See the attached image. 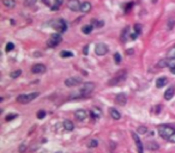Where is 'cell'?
Listing matches in <instances>:
<instances>
[{
	"label": "cell",
	"instance_id": "obj_1",
	"mask_svg": "<svg viewBox=\"0 0 175 153\" xmlns=\"http://www.w3.org/2000/svg\"><path fill=\"white\" fill-rule=\"evenodd\" d=\"M126 75H127V71H126V69H120V71H118V72L114 74V77L108 81V85H109V86H114V85L120 84L121 81H124L126 79Z\"/></svg>",
	"mask_w": 175,
	"mask_h": 153
},
{
	"label": "cell",
	"instance_id": "obj_2",
	"mask_svg": "<svg viewBox=\"0 0 175 153\" xmlns=\"http://www.w3.org/2000/svg\"><path fill=\"white\" fill-rule=\"evenodd\" d=\"M157 130H158V134L161 135V137L166 139V140H168L169 137L175 133V128H173V127H170V126H167V125L158 126Z\"/></svg>",
	"mask_w": 175,
	"mask_h": 153
},
{
	"label": "cell",
	"instance_id": "obj_3",
	"mask_svg": "<svg viewBox=\"0 0 175 153\" xmlns=\"http://www.w3.org/2000/svg\"><path fill=\"white\" fill-rule=\"evenodd\" d=\"M37 96H38V92H31V93H29V94H19L17 97V102L22 104H28L31 100H34Z\"/></svg>",
	"mask_w": 175,
	"mask_h": 153
},
{
	"label": "cell",
	"instance_id": "obj_4",
	"mask_svg": "<svg viewBox=\"0 0 175 153\" xmlns=\"http://www.w3.org/2000/svg\"><path fill=\"white\" fill-rule=\"evenodd\" d=\"M63 41V37L59 34H52L50 37L47 41V46L49 48H55L58 44H60V42Z\"/></svg>",
	"mask_w": 175,
	"mask_h": 153
},
{
	"label": "cell",
	"instance_id": "obj_5",
	"mask_svg": "<svg viewBox=\"0 0 175 153\" xmlns=\"http://www.w3.org/2000/svg\"><path fill=\"white\" fill-rule=\"evenodd\" d=\"M94 90H95V83L88 81V83H85V84L82 86L79 92H80V94H83V96H88V94H90Z\"/></svg>",
	"mask_w": 175,
	"mask_h": 153
},
{
	"label": "cell",
	"instance_id": "obj_6",
	"mask_svg": "<svg viewBox=\"0 0 175 153\" xmlns=\"http://www.w3.org/2000/svg\"><path fill=\"white\" fill-rule=\"evenodd\" d=\"M52 25H53V28L56 29L59 32H64V31H66V29H67V24H66V22L64 19H58V20H55L54 23H52Z\"/></svg>",
	"mask_w": 175,
	"mask_h": 153
},
{
	"label": "cell",
	"instance_id": "obj_7",
	"mask_svg": "<svg viewBox=\"0 0 175 153\" xmlns=\"http://www.w3.org/2000/svg\"><path fill=\"white\" fill-rule=\"evenodd\" d=\"M108 46L104 43H97L96 46H95V53L97 54V55H100V56H102V55H106L107 53H108Z\"/></svg>",
	"mask_w": 175,
	"mask_h": 153
},
{
	"label": "cell",
	"instance_id": "obj_8",
	"mask_svg": "<svg viewBox=\"0 0 175 153\" xmlns=\"http://www.w3.org/2000/svg\"><path fill=\"white\" fill-rule=\"evenodd\" d=\"M82 83V78L80 77H70L65 80V85L69 86V88H72V86H76Z\"/></svg>",
	"mask_w": 175,
	"mask_h": 153
},
{
	"label": "cell",
	"instance_id": "obj_9",
	"mask_svg": "<svg viewBox=\"0 0 175 153\" xmlns=\"http://www.w3.org/2000/svg\"><path fill=\"white\" fill-rule=\"evenodd\" d=\"M80 5L82 4L79 3V0H69V3H67V7L75 12L80 11Z\"/></svg>",
	"mask_w": 175,
	"mask_h": 153
},
{
	"label": "cell",
	"instance_id": "obj_10",
	"mask_svg": "<svg viewBox=\"0 0 175 153\" xmlns=\"http://www.w3.org/2000/svg\"><path fill=\"white\" fill-rule=\"evenodd\" d=\"M31 72L34 74H42V73L46 72V66L42 65V63H37V65H34L31 67Z\"/></svg>",
	"mask_w": 175,
	"mask_h": 153
},
{
	"label": "cell",
	"instance_id": "obj_11",
	"mask_svg": "<svg viewBox=\"0 0 175 153\" xmlns=\"http://www.w3.org/2000/svg\"><path fill=\"white\" fill-rule=\"evenodd\" d=\"M132 137H133V140H134L136 145H137L138 153H144V150H143V144H142L140 139H139V135H138V134H136V133H132Z\"/></svg>",
	"mask_w": 175,
	"mask_h": 153
},
{
	"label": "cell",
	"instance_id": "obj_12",
	"mask_svg": "<svg viewBox=\"0 0 175 153\" xmlns=\"http://www.w3.org/2000/svg\"><path fill=\"white\" fill-rule=\"evenodd\" d=\"M115 103L118 105H125L127 103V96L125 93H119L115 97Z\"/></svg>",
	"mask_w": 175,
	"mask_h": 153
},
{
	"label": "cell",
	"instance_id": "obj_13",
	"mask_svg": "<svg viewBox=\"0 0 175 153\" xmlns=\"http://www.w3.org/2000/svg\"><path fill=\"white\" fill-rule=\"evenodd\" d=\"M86 116H88V113L84 109H79L75 113V117L77 121H84V120L86 119Z\"/></svg>",
	"mask_w": 175,
	"mask_h": 153
},
{
	"label": "cell",
	"instance_id": "obj_14",
	"mask_svg": "<svg viewBox=\"0 0 175 153\" xmlns=\"http://www.w3.org/2000/svg\"><path fill=\"white\" fill-rule=\"evenodd\" d=\"M91 9H92V6H91V4L89 3V1H84V3H82L80 11L83 13H89L91 11Z\"/></svg>",
	"mask_w": 175,
	"mask_h": 153
},
{
	"label": "cell",
	"instance_id": "obj_15",
	"mask_svg": "<svg viewBox=\"0 0 175 153\" xmlns=\"http://www.w3.org/2000/svg\"><path fill=\"white\" fill-rule=\"evenodd\" d=\"M175 94V88L172 86V88H169L168 90L164 92V99L166 100H170L173 98V96Z\"/></svg>",
	"mask_w": 175,
	"mask_h": 153
},
{
	"label": "cell",
	"instance_id": "obj_16",
	"mask_svg": "<svg viewBox=\"0 0 175 153\" xmlns=\"http://www.w3.org/2000/svg\"><path fill=\"white\" fill-rule=\"evenodd\" d=\"M167 84H168V79H167L166 77H161V78H158L156 80V86L158 89L163 88V86H166Z\"/></svg>",
	"mask_w": 175,
	"mask_h": 153
},
{
	"label": "cell",
	"instance_id": "obj_17",
	"mask_svg": "<svg viewBox=\"0 0 175 153\" xmlns=\"http://www.w3.org/2000/svg\"><path fill=\"white\" fill-rule=\"evenodd\" d=\"M64 128H65V130L71 132L75 129V125H73V122L70 121V120H65V121H64Z\"/></svg>",
	"mask_w": 175,
	"mask_h": 153
},
{
	"label": "cell",
	"instance_id": "obj_18",
	"mask_svg": "<svg viewBox=\"0 0 175 153\" xmlns=\"http://www.w3.org/2000/svg\"><path fill=\"white\" fill-rule=\"evenodd\" d=\"M109 114H110V116H112L114 120H120V119H121V114H120L119 111L115 109V108H110V109H109Z\"/></svg>",
	"mask_w": 175,
	"mask_h": 153
},
{
	"label": "cell",
	"instance_id": "obj_19",
	"mask_svg": "<svg viewBox=\"0 0 175 153\" xmlns=\"http://www.w3.org/2000/svg\"><path fill=\"white\" fill-rule=\"evenodd\" d=\"M90 114H91V116H92L94 119H98V117H101V115H102V111H101L98 108H92Z\"/></svg>",
	"mask_w": 175,
	"mask_h": 153
},
{
	"label": "cell",
	"instance_id": "obj_20",
	"mask_svg": "<svg viewBox=\"0 0 175 153\" xmlns=\"http://www.w3.org/2000/svg\"><path fill=\"white\" fill-rule=\"evenodd\" d=\"M3 4H4V6H6L7 9H13V7L16 6L15 0H3Z\"/></svg>",
	"mask_w": 175,
	"mask_h": 153
},
{
	"label": "cell",
	"instance_id": "obj_21",
	"mask_svg": "<svg viewBox=\"0 0 175 153\" xmlns=\"http://www.w3.org/2000/svg\"><path fill=\"white\" fill-rule=\"evenodd\" d=\"M64 0H54V4L52 5V11H56V10H59L60 6L63 5Z\"/></svg>",
	"mask_w": 175,
	"mask_h": 153
},
{
	"label": "cell",
	"instance_id": "obj_22",
	"mask_svg": "<svg viewBox=\"0 0 175 153\" xmlns=\"http://www.w3.org/2000/svg\"><path fill=\"white\" fill-rule=\"evenodd\" d=\"M92 29H94V26H92V25H85V26H83V29H82V31H83V34L89 35V34H91V31H92Z\"/></svg>",
	"mask_w": 175,
	"mask_h": 153
},
{
	"label": "cell",
	"instance_id": "obj_23",
	"mask_svg": "<svg viewBox=\"0 0 175 153\" xmlns=\"http://www.w3.org/2000/svg\"><path fill=\"white\" fill-rule=\"evenodd\" d=\"M103 24H104V23L102 22V20H97V19H94V20H92V23H91V25H92L94 28H96V29L102 28V26H103Z\"/></svg>",
	"mask_w": 175,
	"mask_h": 153
},
{
	"label": "cell",
	"instance_id": "obj_24",
	"mask_svg": "<svg viewBox=\"0 0 175 153\" xmlns=\"http://www.w3.org/2000/svg\"><path fill=\"white\" fill-rule=\"evenodd\" d=\"M157 65H158V67H167V66H169V59L166 57V59L159 60Z\"/></svg>",
	"mask_w": 175,
	"mask_h": 153
},
{
	"label": "cell",
	"instance_id": "obj_25",
	"mask_svg": "<svg viewBox=\"0 0 175 153\" xmlns=\"http://www.w3.org/2000/svg\"><path fill=\"white\" fill-rule=\"evenodd\" d=\"M167 57H168V59H175V47L170 48V49L167 52Z\"/></svg>",
	"mask_w": 175,
	"mask_h": 153
},
{
	"label": "cell",
	"instance_id": "obj_26",
	"mask_svg": "<svg viewBox=\"0 0 175 153\" xmlns=\"http://www.w3.org/2000/svg\"><path fill=\"white\" fill-rule=\"evenodd\" d=\"M60 56L61 57H72L73 56V53L72 52H69V50H63L60 53Z\"/></svg>",
	"mask_w": 175,
	"mask_h": 153
},
{
	"label": "cell",
	"instance_id": "obj_27",
	"mask_svg": "<svg viewBox=\"0 0 175 153\" xmlns=\"http://www.w3.org/2000/svg\"><path fill=\"white\" fill-rule=\"evenodd\" d=\"M147 148H149V150H151V151H152V150L156 151V150H158V148H159V146L157 145V142H149V144H147Z\"/></svg>",
	"mask_w": 175,
	"mask_h": 153
},
{
	"label": "cell",
	"instance_id": "obj_28",
	"mask_svg": "<svg viewBox=\"0 0 175 153\" xmlns=\"http://www.w3.org/2000/svg\"><path fill=\"white\" fill-rule=\"evenodd\" d=\"M97 145H98V141H97L96 139H92V140L89 141L88 147H89V148H94V147H97Z\"/></svg>",
	"mask_w": 175,
	"mask_h": 153
},
{
	"label": "cell",
	"instance_id": "obj_29",
	"mask_svg": "<svg viewBox=\"0 0 175 153\" xmlns=\"http://www.w3.org/2000/svg\"><path fill=\"white\" fill-rule=\"evenodd\" d=\"M36 1H37V0H25V1H24V6L31 7V6H34L35 4H36Z\"/></svg>",
	"mask_w": 175,
	"mask_h": 153
},
{
	"label": "cell",
	"instance_id": "obj_30",
	"mask_svg": "<svg viewBox=\"0 0 175 153\" xmlns=\"http://www.w3.org/2000/svg\"><path fill=\"white\" fill-rule=\"evenodd\" d=\"M128 32H130V29H128V28H126L125 30L122 31V36H121L122 42H125V41L127 40V35H128Z\"/></svg>",
	"mask_w": 175,
	"mask_h": 153
},
{
	"label": "cell",
	"instance_id": "obj_31",
	"mask_svg": "<svg viewBox=\"0 0 175 153\" xmlns=\"http://www.w3.org/2000/svg\"><path fill=\"white\" fill-rule=\"evenodd\" d=\"M22 74V71L21 69H17V71H13L12 73H11V78H13V79H16V78H18L19 75Z\"/></svg>",
	"mask_w": 175,
	"mask_h": 153
},
{
	"label": "cell",
	"instance_id": "obj_32",
	"mask_svg": "<svg viewBox=\"0 0 175 153\" xmlns=\"http://www.w3.org/2000/svg\"><path fill=\"white\" fill-rule=\"evenodd\" d=\"M114 61H115L116 65H119V63L121 62V55H120L119 53H115V54H114Z\"/></svg>",
	"mask_w": 175,
	"mask_h": 153
},
{
	"label": "cell",
	"instance_id": "obj_33",
	"mask_svg": "<svg viewBox=\"0 0 175 153\" xmlns=\"http://www.w3.org/2000/svg\"><path fill=\"white\" fill-rule=\"evenodd\" d=\"M46 115H47V113H46L44 110H40V111H37V114H36L37 119H44V116Z\"/></svg>",
	"mask_w": 175,
	"mask_h": 153
},
{
	"label": "cell",
	"instance_id": "obj_34",
	"mask_svg": "<svg viewBox=\"0 0 175 153\" xmlns=\"http://www.w3.org/2000/svg\"><path fill=\"white\" fill-rule=\"evenodd\" d=\"M138 133H139V134H145V133H147V128L145 126H140V127L138 128Z\"/></svg>",
	"mask_w": 175,
	"mask_h": 153
},
{
	"label": "cell",
	"instance_id": "obj_35",
	"mask_svg": "<svg viewBox=\"0 0 175 153\" xmlns=\"http://www.w3.org/2000/svg\"><path fill=\"white\" fill-rule=\"evenodd\" d=\"M15 49V44L12 43V42H9V43L6 44V52H11V50Z\"/></svg>",
	"mask_w": 175,
	"mask_h": 153
},
{
	"label": "cell",
	"instance_id": "obj_36",
	"mask_svg": "<svg viewBox=\"0 0 175 153\" xmlns=\"http://www.w3.org/2000/svg\"><path fill=\"white\" fill-rule=\"evenodd\" d=\"M134 31L137 32L138 35H140V32H142V25L140 24H134Z\"/></svg>",
	"mask_w": 175,
	"mask_h": 153
},
{
	"label": "cell",
	"instance_id": "obj_37",
	"mask_svg": "<svg viewBox=\"0 0 175 153\" xmlns=\"http://www.w3.org/2000/svg\"><path fill=\"white\" fill-rule=\"evenodd\" d=\"M16 117H17V114H15V113H13V114H9V116H6V121H7V122H9V121H12V120L16 119Z\"/></svg>",
	"mask_w": 175,
	"mask_h": 153
},
{
	"label": "cell",
	"instance_id": "obj_38",
	"mask_svg": "<svg viewBox=\"0 0 175 153\" xmlns=\"http://www.w3.org/2000/svg\"><path fill=\"white\" fill-rule=\"evenodd\" d=\"M18 151H19V153H24L25 151H26V146H25L24 144H22V145H21V146H19Z\"/></svg>",
	"mask_w": 175,
	"mask_h": 153
},
{
	"label": "cell",
	"instance_id": "obj_39",
	"mask_svg": "<svg viewBox=\"0 0 175 153\" xmlns=\"http://www.w3.org/2000/svg\"><path fill=\"white\" fill-rule=\"evenodd\" d=\"M174 24H175L174 20H173V19H169V22H168V29L169 30H172L173 26H174Z\"/></svg>",
	"mask_w": 175,
	"mask_h": 153
},
{
	"label": "cell",
	"instance_id": "obj_40",
	"mask_svg": "<svg viewBox=\"0 0 175 153\" xmlns=\"http://www.w3.org/2000/svg\"><path fill=\"white\" fill-rule=\"evenodd\" d=\"M168 141H169V142H173V144H175V133H174V134H173L170 137H169Z\"/></svg>",
	"mask_w": 175,
	"mask_h": 153
},
{
	"label": "cell",
	"instance_id": "obj_41",
	"mask_svg": "<svg viewBox=\"0 0 175 153\" xmlns=\"http://www.w3.org/2000/svg\"><path fill=\"white\" fill-rule=\"evenodd\" d=\"M42 3L44 4V5H47V6H50V3H49V0H42ZM52 7V6H50Z\"/></svg>",
	"mask_w": 175,
	"mask_h": 153
},
{
	"label": "cell",
	"instance_id": "obj_42",
	"mask_svg": "<svg viewBox=\"0 0 175 153\" xmlns=\"http://www.w3.org/2000/svg\"><path fill=\"white\" fill-rule=\"evenodd\" d=\"M83 53H84V54L89 53V47H88V46H85V47H84V49H83Z\"/></svg>",
	"mask_w": 175,
	"mask_h": 153
},
{
	"label": "cell",
	"instance_id": "obj_43",
	"mask_svg": "<svg viewBox=\"0 0 175 153\" xmlns=\"http://www.w3.org/2000/svg\"><path fill=\"white\" fill-rule=\"evenodd\" d=\"M137 37H138V34H137V32H134V34L131 35V38H132V40H136Z\"/></svg>",
	"mask_w": 175,
	"mask_h": 153
},
{
	"label": "cell",
	"instance_id": "obj_44",
	"mask_svg": "<svg viewBox=\"0 0 175 153\" xmlns=\"http://www.w3.org/2000/svg\"><path fill=\"white\" fill-rule=\"evenodd\" d=\"M170 72H172L173 74H175V66H173V67H170Z\"/></svg>",
	"mask_w": 175,
	"mask_h": 153
},
{
	"label": "cell",
	"instance_id": "obj_45",
	"mask_svg": "<svg viewBox=\"0 0 175 153\" xmlns=\"http://www.w3.org/2000/svg\"><path fill=\"white\" fill-rule=\"evenodd\" d=\"M127 53H128V54H132V53H133V50L130 49V50H127Z\"/></svg>",
	"mask_w": 175,
	"mask_h": 153
},
{
	"label": "cell",
	"instance_id": "obj_46",
	"mask_svg": "<svg viewBox=\"0 0 175 153\" xmlns=\"http://www.w3.org/2000/svg\"><path fill=\"white\" fill-rule=\"evenodd\" d=\"M56 153H61V152H56Z\"/></svg>",
	"mask_w": 175,
	"mask_h": 153
}]
</instances>
